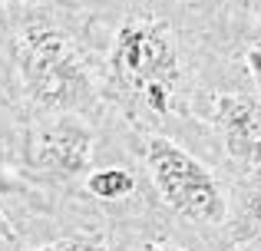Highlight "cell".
<instances>
[{
  "label": "cell",
  "instance_id": "5bb4252c",
  "mask_svg": "<svg viewBox=\"0 0 261 251\" xmlns=\"http://www.w3.org/2000/svg\"><path fill=\"white\" fill-rule=\"evenodd\" d=\"M166 251H185V248H166Z\"/></svg>",
  "mask_w": 261,
  "mask_h": 251
},
{
  "label": "cell",
  "instance_id": "8fae6325",
  "mask_svg": "<svg viewBox=\"0 0 261 251\" xmlns=\"http://www.w3.org/2000/svg\"><path fill=\"white\" fill-rule=\"evenodd\" d=\"M0 238H4V241H17V232H13V225L7 221L4 212H0Z\"/></svg>",
  "mask_w": 261,
  "mask_h": 251
},
{
  "label": "cell",
  "instance_id": "3957f363",
  "mask_svg": "<svg viewBox=\"0 0 261 251\" xmlns=\"http://www.w3.org/2000/svg\"><path fill=\"white\" fill-rule=\"evenodd\" d=\"M113 79L126 93H142L146 86L162 83L172 90L178 79V50L166 20L136 17L119 26L113 43Z\"/></svg>",
  "mask_w": 261,
  "mask_h": 251
},
{
  "label": "cell",
  "instance_id": "52a82bcc",
  "mask_svg": "<svg viewBox=\"0 0 261 251\" xmlns=\"http://www.w3.org/2000/svg\"><path fill=\"white\" fill-rule=\"evenodd\" d=\"M238 225H242V228H235V241L261 235V192H251L248 199H245L242 221H238Z\"/></svg>",
  "mask_w": 261,
  "mask_h": 251
},
{
  "label": "cell",
  "instance_id": "7a4b0ae2",
  "mask_svg": "<svg viewBox=\"0 0 261 251\" xmlns=\"http://www.w3.org/2000/svg\"><path fill=\"white\" fill-rule=\"evenodd\" d=\"M20 76L40 106H83L89 96L86 70L63 33L30 26L20 33Z\"/></svg>",
  "mask_w": 261,
  "mask_h": 251
},
{
  "label": "cell",
  "instance_id": "6da1fadb",
  "mask_svg": "<svg viewBox=\"0 0 261 251\" xmlns=\"http://www.w3.org/2000/svg\"><path fill=\"white\" fill-rule=\"evenodd\" d=\"M146 165L159 199L172 212L198 221V225H222L225 221L228 205H225L222 188H218L215 175L192 152H185L172 139L155 135L146 149Z\"/></svg>",
  "mask_w": 261,
  "mask_h": 251
},
{
  "label": "cell",
  "instance_id": "30bf717a",
  "mask_svg": "<svg viewBox=\"0 0 261 251\" xmlns=\"http://www.w3.org/2000/svg\"><path fill=\"white\" fill-rule=\"evenodd\" d=\"M63 251H106V245L93 241V238H76V241H66Z\"/></svg>",
  "mask_w": 261,
  "mask_h": 251
},
{
  "label": "cell",
  "instance_id": "5b68a950",
  "mask_svg": "<svg viewBox=\"0 0 261 251\" xmlns=\"http://www.w3.org/2000/svg\"><path fill=\"white\" fill-rule=\"evenodd\" d=\"M93 159V132L80 119H60L46 126L33 142V162L60 175L86 172Z\"/></svg>",
  "mask_w": 261,
  "mask_h": 251
},
{
  "label": "cell",
  "instance_id": "277c9868",
  "mask_svg": "<svg viewBox=\"0 0 261 251\" xmlns=\"http://www.w3.org/2000/svg\"><path fill=\"white\" fill-rule=\"evenodd\" d=\"M215 126L225 139V152L245 165H261V99L215 96Z\"/></svg>",
  "mask_w": 261,
  "mask_h": 251
},
{
  "label": "cell",
  "instance_id": "7c38bea8",
  "mask_svg": "<svg viewBox=\"0 0 261 251\" xmlns=\"http://www.w3.org/2000/svg\"><path fill=\"white\" fill-rule=\"evenodd\" d=\"M142 251H166L162 245H155V241H149V245H142Z\"/></svg>",
  "mask_w": 261,
  "mask_h": 251
},
{
  "label": "cell",
  "instance_id": "8992f818",
  "mask_svg": "<svg viewBox=\"0 0 261 251\" xmlns=\"http://www.w3.org/2000/svg\"><path fill=\"white\" fill-rule=\"evenodd\" d=\"M86 188L89 195H96L102 202H119L136 188V179L126 169H99V172H93L86 179Z\"/></svg>",
  "mask_w": 261,
  "mask_h": 251
},
{
  "label": "cell",
  "instance_id": "9c48e42d",
  "mask_svg": "<svg viewBox=\"0 0 261 251\" xmlns=\"http://www.w3.org/2000/svg\"><path fill=\"white\" fill-rule=\"evenodd\" d=\"M248 70H251V79H255L258 96H261V43H255L248 50Z\"/></svg>",
  "mask_w": 261,
  "mask_h": 251
},
{
  "label": "cell",
  "instance_id": "ba28073f",
  "mask_svg": "<svg viewBox=\"0 0 261 251\" xmlns=\"http://www.w3.org/2000/svg\"><path fill=\"white\" fill-rule=\"evenodd\" d=\"M169 86H162V83H152V86H146L142 90V96H146V103H149V109H155L159 116H166L169 113Z\"/></svg>",
  "mask_w": 261,
  "mask_h": 251
},
{
  "label": "cell",
  "instance_id": "4fadbf2b",
  "mask_svg": "<svg viewBox=\"0 0 261 251\" xmlns=\"http://www.w3.org/2000/svg\"><path fill=\"white\" fill-rule=\"evenodd\" d=\"M37 251H63V245H46V248H37Z\"/></svg>",
  "mask_w": 261,
  "mask_h": 251
}]
</instances>
